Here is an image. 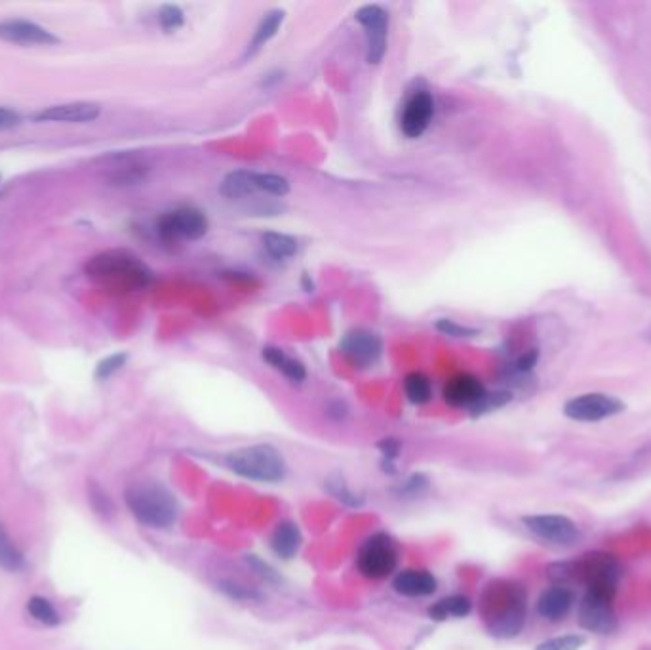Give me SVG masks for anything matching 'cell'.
Masks as SVG:
<instances>
[{
  "label": "cell",
  "mask_w": 651,
  "mask_h": 650,
  "mask_svg": "<svg viewBox=\"0 0 651 650\" xmlns=\"http://www.w3.org/2000/svg\"><path fill=\"white\" fill-rule=\"evenodd\" d=\"M480 614L487 632L496 637H516L527 616V594L522 584L513 580H496L484 589Z\"/></svg>",
  "instance_id": "2"
},
{
  "label": "cell",
  "mask_w": 651,
  "mask_h": 650,
  "mask_svg": "<svg viewBox=\"0 0 651 650\" xmlns=\"http://www.w3.org/2000/svg\"><path fill=\"white\" fill-rule=\"evenodd\" d=\"M341 351L347 355V359L356 364L360 369L372 367L377 362L383 351V341L377 334L370 330H353L341 341Z\"/></svg>",
  "instance_id": "14"
},
{
  "label": "cell",
  "mask_w": 651,
  "mask_h": 650,
  "mask_svg": "<svg viewBox=\"0 0 651 650\" xmlns=\"http://www.w3.org/2000/svg\"><path fill=\"white\" fill-rule=\"evenodd\" d=\"M436 330H440L446 336H454V338H471L476 334L475 329L463 327V324L452 320V319H440L436 322Z\"/></svg>",
  "instance_id": "35"
},
{
  "label": "cell",
  "mask_w": 651,
  "mask_h": 650,
  "mask_svg": "<svg viewBox=\"0 0 651 650\" xmlns=\"http://www.w3.org/2000/svg\"><path fill=\"white\" fill-rule=\"evenodd\" d=\"M90 503H92L94 510H95L99 515H104V517H109V515H113V512H115V505H113V502L109 500L107 493L101 491L95 482H90Z\"/></svg>",
  "instance_id": "34"
},
{
  "label": "cell",
  "mask_w": 651,
  "mask_h": 650,
  "mask_svg": "<svg viewBox=\"0 0 651 650\" xmlns=\"http://www.w3.org/2000/svg\"><path fill=\"white\" fill-rule=\"evenodd\" d=\"M225 462L231 472L252 481L276 482L286 475V462L271 444L244 446L227 454Z\"/></svg>",
  "instance_id": "5"
},
{
  "label": "cell",
  "mask_w": 651,
  "mask_h": 650,
  "mask_svg": "<svg viewBox=\"0 0 651 650\" xmlns=\"http://www.w3.org/2000/svg\"><path fill=\"white\" fill-rule=\"evenodd\" d=\"M330 493H332L337 500H341V502H345V503H349V505H360V503H362V498H358V496L349 489V486L345 484L343 479L330 481Z\"/></svg>",
  "instance_id": "36"
},
{
  "label": "cell",
  "mask_w": 651,
  "mask_h": 650,
  "mask_svg": "<svg viewBox=\"0 0 651 650\" xmlns=\"http://www.w3.org/2000/svg\"><path fill=\"white\" fill-rule=\"evenodd\" d=\"M625 411V402L617 397L606 393H585L579 397L569 399L564 404V414L576 421H602L614 418Z\"/></svg>",
  "instance_id": "9"
},
{
  "label": "cell",
  "mask_w": 651,
  "mask_h": 650,
  "mask_svg": "<svg viewBox=\"0 0 651 650\" xmlns=\"http://www.w3.org/2000/svg\"><path fill=\"white\" fill-rule=\"evenodd\" d=\"M577 622L585 632L598 634V635L614 634L617 629V614L614 608V599L585 592L577 606Z\"/></svg>",
  "instance_id": "8"
},
{
  "label": "cell",
  "mask_w": 651,
  "mask_h": 650,
  "mask_svg": "<svg viewBox=\"0 0 651 650\" xmlns=\"http://www.w3.org/2000/svg\"><path fill=\"white\" fill-rule=\"evenodd\" d=\"M398 552L395 542L386 534H374L366 540L356 555L358 571L372 580H381L395 573Z\"/></svg>",
  "instance_id": "6"
},
{
  "label": "cell",
  "mask_w": 651,
  "mask_h": 650,
  "mask_svg": "<svg viewBox=\"0 0 651 650\" xmlns=\"http://www.w3.org/2000/svg\"><path fill=\"white\" fill-rule=\"evenodd\" d=\"M24 566H25L24 554L17 550V545L8 536V533L5 531L3 523H0V568H5V571H10V573H15V571H19V568H24Z\"/></svg>",
  "instance_id": "26"
},
{
  "label": "cell",
  "mask_w": 651,
  "mask_h": 650,
  "mask_svg": "<svg viewBox=\"0 0 651 650\" xmlns=\"http://www.w3.org/2000/svg\"><path fill=\"white\" fill-rule=\"evenodd\" d=\"M221 195L227 198H244L257 193L255 186V172L248 170H235L225 176L221 181Z\"/></svg>",
  "instance_id": "22"
},
{
  "label": "cell",
  "mask_w": 651,
  "mask_h": 650,
  "mask_svg": "<svg viewBox=\"0 0 651 650\" xmlns=\"http://www.w3.org/2000/svg\"><path fill=\"white\" fill-rule=\"evenodd\" d=\"M404 391L408 401L414 404H425L433 397L431 381L421 372H412L404 378Z\"/></svg>",
  "instance_id": "27"
},
{
  "label": "cell",
  "mask_w": 651,
  "mask_h": 650,
  "mask_svg": "<svg viewBox=\"0 0 651 650\" xmlns=\"http://www.w3.org/2000/svg\"><path fill=\"white\" fill-rule=\"evenodd\" d=\"M486 393L484 383L473 374H459L444 385V401L454 409L473 411Z\"/></svg>",
  "instance_id": "15"
},
{
  "label": "cell",
  "mask_w": 651,
  "mask_h": 650,
  "mask_svg": "<svg viewBox=\"0 0 651 650\" xmlns=\"http://www.w3.org/2000/svg\"><path fill=\"white\" fill-rule=\"evenodd\" d=\"M546 576L553 585L581 584L585 592L616 599L617 585L623 576L619 559L606 552L585 554L577 561H562L546 566Z\"/></svg>",
  "instance_id": "1"
},
{
  "label": "cell",
  "mask_w": 651,
  "mask_h": 650,
  "mask_svg": "<svg viewBox=\"0 0 651 650\" xmlns=\"http://www.w3.org/2000/svg\"><path fill=\"white\" fill-rule=\"evenodd\" d=\"M149 174V165L134 155H122L115 158V165L109 170V179L113 186H135L144 181Z\"/></svg>",
  "instance_id": "18"
},
{
  "label": "cell",
  "mask_w": 651,
  "mask_h": 650,
  "mask_svg": "<svg viewBox=\"0 0 651 650\" xmlns=\"http://www.w3.org/2000/svg\"><path fill=\"white\" fill-rule=\"evenodd\" d=\"M156 231L165 242L198 240L208 233V219L196 208H177L160 216Z\"/></svg>",
  "instance_id": "7"
},
{
  "label": "cell",
  "mask_w": 651,
  "mask_h": 650,
  "mask_svg": "<svg viewBox=\"0 0 651 650\" xmlns=\"http://www.w3.org/2000/svg\"><path fill=\"white\" fill-rule=\"evenodd\" d=\"M261 357H263V361L269 362L273 369H276L278 372H282L292 381H303L305 378H307V371H305L303 362L286 355V351L280 348H273V345H269V348H263Z\"/></svg>",
  "instance_id": "20"
},
{
  "label": "cell",
  "mask_w": 651,
  "mask_h": 650,
  "mask_svg": "<svg viewBox=\"0 0 651 650\" xmlns=\"http://www.w3.org/2000/svg\"><path fill=\"white\" fill-rule=\"evenodd\" d=\"M282 22H284V12L282 10H273L265 17H263L261 24L257 25V29H255V33L252 36V40H250L248 54L250 56L255 54L259 48L265 46L273 36H276Z\"/></svg>",
  "instance_id": "23"
},
{
  "label": "cell",
  "mask_w": 651,
  "mask_h": 650,
  "mask_svg": "<svg viewBox=\"0 0 651 650\" xmlns=\"http://www.w3.org/2000/svg\"><path fill=\"white\" fill-rule=\"evenodd\" d=\"M328 414H330L334 420H343L345 416H347V409H345L343 402H332L330 409H328Z\"/></svg>",
  "instance_id": "41"
},
{
  "label": "cell",
  "mask_w": 651,
  "mask_h": 650,
  "mask_svg": "<svg viewBox=\"0 0 651 650\" xmlns=\"http://www.w3.org/2000/svg\"><path fill=\"white\" fill-rule=\"evenodd\" d=\"M86 275L99 287L115 292H135L153 279L151 269L128 250H107L86 263Z\"/></svg>",
  "instance_id": "3"
},
{
  "label": "cell",
  "mask_w": 651,
  "mask_h": 650,
  "mask_svg": "<svg viewBox=\"0 0 651 650\" xmlns=\"http://www.w3.org/2000/svg\"><path fill=\"white\" fill-rule=\"evenodd\" d=\"M586 639L579 634H567L560 637L546 639L536 646V650H579L583 648Z\"/></svg>",
  "instance_id": "30"
},
{
  "label": "cell",
  "mask_w": 651,
  "mask_h": 650,
  "mask_svg": "<svg viewBox=\"0 0 651 650\" xmlns=\"http://www.w3.org/2000/svg\"><path fill=\"white\" fill-rule=\"evenodd\" d=\"M356 22L366 31V59L370 64H379L386 52V27L389 15L377 5L362 6L356 12Z\"/></svg>",
  "instance_id": "11"
},
{
  "label": "cell",
  "mask_w": 651,
  "mask_h": 650,
  "mask_svg": "<svg viewBox=\"0 0 651 650\" xmlns=\"http://www.w3.org/2000/svg\"><path fill=\"white\" fill-rule=\"evenodd\" d=\"M126 503L139 523L153 528H168L177 519L175 498L158 482L132 484L126 491Z\"/></svg>",
  "instance_id": "4"
},
{
  "label": "cell",
  "mask_w": 651,
  "mask_h": 650,
  "mask_svg": "<svg viewBox=\"0 0 651 650\" xmlns=\"http://www.w3.org/2000/svg\"><path fill=\"white\" fill-rule=\"evenodd\" d=\"M0 40L19 46H52L59 43V38L52 31L35 22H27V19L0 22Z\"/></svg>",
  "instance_id": "13"
},
{
  "label": "cell",
  "mask_w": 651,
  "mask_h": 650,
  "mask_svg": "<svg viewBox=\"0 0 651 650\" xmlns=\"http://www.w3.org/2000/svg\"><path fill=\"white\" fill-rule=\"evenodd\" d=\"M158 22H160L162 29L170 33V31L179 29L183 25V22H185V17H183L181 8H177L174 5H166L158 10Z\"/></svg>",
  "instance_id": "32"
},
{
  "label": "cell",
  "mask_w": 651,
  "mask_h": 650,
  "mask_svg": "<svg viewBox=\"0 0 651 650\" xmlns=\"http://www.w3.org/2000/svg\"><path fill=\"white\" fill-rule=\"evenodd\" d=\"M537 362V351H527L526 355H522L516 362V371L518 372H530Z\"/></svg>",
  "instance_id": "39"
},
{
  "label": "cell",
  "mask_w": 651,
  "mask_h": 650,
  "mask_svg": "<svg viewBox=\"0 0 651 650\" xmlns=\"http://www.w3.org/2000/svg\"><path fill=\"white\" fill-rule=\"evenodd\" d=\"M508 401H511V393L508 391H496V393H486L484 399L471 411L473 416H480L484 412H492L496 409H501Z\"/></svg>",
  "instance_id": "31"
},
{
  "label": "cell",
  "mask_w": 651,
  "mask_h": 650,
  "mask_svg": "<svg viewBox=\"0 0 651 650\" xmlns=\"http://www.w3.org/2000/svg\"><path fill=\"white\" fill-rule=\"evenodd\" d=\"M522 523L534 536L558 547L574 545L581 536L579 526L569 517L558 513L527 515L522 519Z\"/></svg>",
  "instance_id": "10"
},
{
  "label": "cell",
  "mask_w": 651,
  "mask_h": 650,
  "mask_svg": "<svg viewBox=\"0 0 651 650\" xmlns=\"http://www.w3.org/2000/svg\"><path fill=\"white\" fill-rule=\"evenodd\" d=\"M27 611L29 614L45 625H57L59 624V614L54 608V604L45 599V597H31L27 603Z\"/></svg>",
  "instance_id": "28"
},
{
  "label": "cell",
  "mask_w": 651,
  "mask_h": 650,
  "mask_svg": "<svg viewBox=\"0 0 651 650\" xmlns=\"http://www.w3.org/2000/svg\"><path fill=\"white\" fill-rule=\"evenodd\" d=\"M271 545H273V552L278 557L292 559L299 552V547H301V533H299L297 524L288 523V521L280 523L275 528Z\"/></svg>",
  "instance_id": "21"
},
{
  "label": "cell",
  "mask_w": 651,
  "mask_h": 650,
  "mask_svg": "<svg viewBox=\"0 0 651 650\" xmlns=\"http://www.w3.org/2000/svg\"><path fill=\"white\" fill-rule=\"evenodd\" d=\"M471 608H473V603L469 597L452 595V597H446V599H440L438 603H435L429 608V616L435 620H446L450 616L463 618L471 613Z\"/></svg>",
  "instance_id": "24"
},
{
  "label": "cell",
  "mask_w": 651,
  "mask_h": 650,
  "mask_svg": "<svg viewBox=\"0 0 651 650\" xmlns=\"http://www.w3.org/2000/svg\"><path fill=\"white\" fill-rule=\"evenodd\" d=\"M101 115V107L92 101H71V104L50 106L35 115L36 123H92Z\"/></svg>",
  "instance_id": "16"
},
{
  "label": "cell",
  "mask_w": 651,
  "mask_h": 650,
  "mask_svg": "<svg viewBox=\"0 0 651 650\" xmlns=\"http://www.w3.org/2000/svg\"><path fill=\"white\" fill-rule=\"evenodd\" d=\"M433 117H435V97L429 92L419 90L406 101L400 118V128L406 137L410 139L421 137L425 130L429 128Z\"/></svg>",
  "instance_id": "12"
},
{
  "label": "cell",
  "mask_w": 651,
  "mask_h": 650,
  "mask_svg": "<svg viewBox=\"0 0 651 650\" xmlns=\"http://www.w3.org/2000/svg\"><path fill=\"white\" fill-rule=\"evenodd\" d=\"M379 451H381V454H383V470H386V465H389V473H393L395 470H393V460L398 456V452H400V442L396 441V439H383L381 442H379Z\"/></svg>",
  "instance_id": "37"
},
{
  "label": "cell",
  "mask_w": 651,
  "mask_h": 650,
  "mask_svg": "<svg viewBox=\"0 0 651 650\" xmlns=\"http://www.w3.org/2000/svg\"><path fill=\"white\" fill-rule=\"evenodd\" d=\"M395 589L406 597H426L436 592V580L425 571H404L395 578Z\"/></svg>",
  "instance_id": "19"
},
{
  "label": "cell",
  "mask_w": 651,
  "mask_h": 650,
  "mask_svg": "<svg viewBox=\"0 0 651 650\" xmlns=\"http://www.w3.org/2000/svg\"><path fill=\"white\" fill-rule=\"evenodd\" d=\"M126 361H128V355H126V353H115V355L104 359V361H101V362L97 364L95 378H97V380H107V378H111L113 374H116L122 367H125Z\"/></svg>",
  "instance_id": "33"
},
{
  "label": "cell",
  "mask_w": 651,
  "mask_h": 650,
  "mask_svg": "<svg viewBox=\"0 0 651 650\" xmlns=\"http://www.w3.org/2000/svg\"><path fill=\"white\" fill-rule=\"evenodd\" d=\"M425 486H426V479L421 477V475H414L412 479H408V482H406L404 491H406V493H412V494H417V493H421V491L425 489Z\"/></svg>",
  "instance_id": "40"
},
{
  "label": "cell",
  "mask_w": 651,
  "mask_h": 650,
  "mask_svg": "<svg viewBox=\"0 0 651 650\" xmlns=\"http://www.w3.org/2000/svg\"><path fill=\"white\" fill-rule=\"evenodd\" d=\"M255 186H257V191H265L275 197H284L290 191L288 179L282 176H276V174H257L255 172Z\"/></svg>",
  "instance_id": "29"
},
{
  "label": "cell",
  "mask_w": 651,
  "mask_h": 650,
  "mask_svg": "<svg viewBox=\"0 0 651 650\" xmlns=\"http://www.w3.org/2000/svg\"><path fill=\"white\" fill-rule=\"evenodd\" d=\"M261 240H263V249H265L267 254L275 259H288L297 252V240L290 235L269 231L261 237Z\"/></svg>",
  "instance_id": "25"
},
{
  "label": "cell",
  "mask_w": 651,
  "mask_h": 650,
  "mask_svg": "<svg viewBox=\"0 0 651 650\" xmlns=\"http://www.w3.org/2000/svg\"><path fill=\"white\" fill-rule=\"evenodd\" d=\"M19 123H22V117H19V113L0 106V130L15 128Z\"/></svg>",
  "instance_id": "38"
},
{
  "label": "cell",
  "mask_w": 651,
  "mask_h": 650,
  "mask_svg": "<svg viewBox=\"0 0 651 650\" xmlns=\"http://www.w3.org/2000/svg\"><path fill=\"white\" fill-rule=\"evenodd\" d=\"M574 603H576V594L572 587L551 585L539 595L536 608L541 618L548 622H560L569 614V611H572Z\"/></svg>",
  "instance_id": "17"
}]
</instances>
